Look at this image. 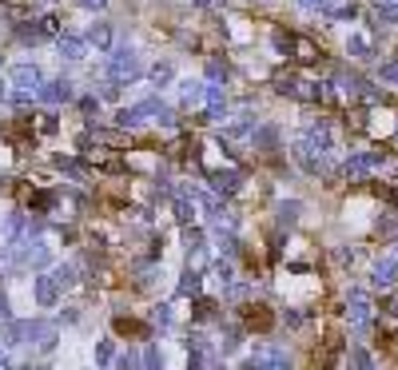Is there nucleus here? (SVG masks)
I'll use <instances>...</instances> for the list:
<instances>
[{
    "mask_svg": "<svg viewBox=\"0 0 398 370\" xmlns=\"http://www.w3.org/2000/svg\"><path fill=\"white\" fill-rule=\"evenodd\" d=\"M386 163V151H350L347 163H343V175H347V184H366L371 172H378Z\"/></svg>",
    "mask_w": 398,
    "mask_h": 370,
    "instance_id": "obj_1",
    "label": "nucleus"
},
{
    "mask_svg": "<svg viewBox=\"0 0 398 370\" xmlns=\"http://www.w3.org/2000/svg\"><path fill=\"white\" fill-rule=\"evenodd\" d=\"M139 72H144V64L128 44L108 56V80H116V84H132V80H139Z\"/></svg>",
    "mask_w": 398,
    "mask_h": 370,
    "instance_id": "obj_2",
    "label": "nucleus"
},
{
    "mask_svg": "<svg viewBox=\"0 0 398 370\" xmlns=\"http://www.w3.org/2000/svg\"><path fill=\"white\" fill-rule=\"evenodd\" d=\"M347 319L355 331H366L374 322V299L371 291H362V287H350V295H347Z\"/></svg>",
    "mask_w": 398,
    "mask_h": 370,
    "instance_id": "obj_3",
    "label": "nucleus"
},
{
    "mask_svg": "<svg viewBox=\"0 0 398 370\" xmlns=\"http://www.w3.org/2000/svg\"><path fill=\"white\" fill-rule=\"evenodd\" d=\"M243 366H267V370H283V366H291V355H287L283 346H275V343H263V346H255V355L251 358H243Z\"/></svg>",
    "mask_w": 398,
    "mask_h": 370,
    "instance_id": "obj_4",
    "label": "nucleus"
},
{
    "mask_svg": "<svg viewBox=\"0 0 398 370\" xmlns=\"http://www.w3.org/2000/svg\"><path fill=\"white\" fill-rule=\"evenodd\" d=\"M394 283H398V251H394V255L374 259V267H371V287H374V291H390Z\"/></svg>",
    "mask_w": 398,
    "mask_h": 370,
    "instance_id": "obj_5",
    "label": "nucleus"
},
{
    "mask_svg": "<svg viewBox=\"0 0 398 370\" xmlns=\"http://www.w3.org/2000/svg\"><path fill=\"white\" fill-rule=\"evenodd\" d=\"M13 247H20V251H16V263H20V267H44V263H52V247L48 243H32V239H28V243H13Z\"/></svg>",
    "mask_w": 398,
    "mask_h": 370,
    "instance_id": "obj_6",
    "label": "nucleus"
},
{
    "mask_svg": "<svg viewBox=\"0 0 398 370\" xmlns=\"http://www.w3.org/2000/svg\"><path fill=\"white\" fill-rule=\"evenodd\" d=\"M160 108H163L160 100H144V104H136V108H124V111H120V116H116V123L128 132V128H139L148 116L156 120V111H160Z\"/></svg>",
    "mask_w": 398,
    "mask_h": 370,
    "instance_id": "obj_7",
    "label": "nucleus"
},
{
    "mask_svg": "<svg viewBox=\"0 0 398 370\" xmlns=\"http://www.w3.org/2000/svg\"><path fill=\"white\" fill-rule=\"evenodd\" d=\"M56 322H44V319H32L28 322V346H36V350H52L56 346Z\"/></svg>",
    "mask_w": 398,
    "mask_h": 370,
    "instance_id": "obj_8",
    "label": "nucleus"
},
{
    "mask_svg": "<svg viewBox=\"0 0 398 370\" xmlns=\"http://www.w3.org/2000/svg\"><path fill=\"white\" fill-rule=\"evenodd\" d=\"M32 295H36L40 307H56V299H60L56 275H36V279H32Z\"/></svg>",
    "mask_w": 398,
    "mask_h": 370,
    "instance_id": "obj_9",
    "label": "nucleus"
},
{
    "mask_svg": "<svg viewBox=\"0 0 398 370\" xmlns=\"http://www.w3.org/2000/svg\"><path fill=\"white\" fill-rule=\"evenodd\" d=\"M40 100H44V104H68V100L76 96L72 92V80H48V84H40V92H36Z\"/></svg>",
    "mask_w": 398,
    "mask_h": 370,
    "instance_id": "obj_10",
    "label": "nucleus"
},
{
    "mask_svg": "<svg viewBox=\"0 0 398 370\" xmlns=\"http://www.w3.org/2000/svg\"><path fill=\"white\" fill-rule=\"evenodd\" d=\"M56 48H60L64 60H84L92 44H88V36H72V32H60V36H56Z\"/></svg>",
    "mask_w": 398,
    "mask_h": 370,
    "instance_id": "obj_11",
    "label": "nucleus"
},
{
    "mask_svg": "<svg viewBox=\"0 0 398 370\" xmlns=\"http://www.w3.org/2000/svg\"><path fill=\"white\" fill-rule=\"evenodd\" d=\"M8 80H13L16 88H25V92H40V84H44V80H40V68H36V64H16Z\"/></svg>",
    "mask_w": 398,
    "mask_h": 370,
    "instance_id": "obj_12",
    "label": "nucleus"
},
{
    "mask_svg": "<svg viewBox=\"0 0 398 370\" xmlns=\"http://www.w3.org/2000/svg\"><path fill=\"white\" fill-rule=\"evenodd\" d=\"M371 16H374V28H394L398 25V0H374Z\"/></svg>",
    "mask_w": 398,
    "mask_h": 370,
    "instance_id": "obj_13",
    "label": "nucleus"
},
{
    "mask_svg": "<svg viewBox=\"0 0 398 370\" xmlns=\"http://www.w3.org/2000/svg\"><path fill=\"white\" fill-rule=\"evenodd\" d=\"M212 187L219 191V196H235L239 187H243V175H239L235 167H227V172H215V175H212Z\"/></svg>",
    "mask_w": 398,
    "mask_h": 370,
    "instance_id": "obj_14",
    "label": "nucleus"
},
{
    "mask_svg": "<svg viewBox=\"0 0 398 370\" xmlns=\"http://www.w3.org/2000/svg\"><path fill=\"white\" fill-rule=\"evenodd\" d=\"M347 52L355 60H374V40L366 32H350L347 36Z\"/></svg>",
    "mask_w": 398,
    "mask_h": 370,
    "instance_id": "obj_15",
    "label": "nucleus"
},
{
    "mask_svg": "<svg viewBox=\"0 0 398 370\" xmlns=\"http://www.w3.org/2000/svg\"><path fill=\"white\" fill-rule=\"evenodd\" d=\"M84 36H88V44H92L96 52H112V25H104V20H96V25L88 28Z\"/></svg>",
    "mask_w": 398,
    "mask_h": 370,
    "instance_id": "obj_16",
    "label": "nucleus"
},
{
    "mask_svg": "<svg viewBox=\"0 0 398 370\" xmlns=\"http://www.w3.org/2000/svg\"><path fill=\"white\" fill-rule=\"evenodd\" d=\"M243 322H247V327H255V331H271L275 315L267 307H259V303H251V307H243Z\"/></svg>",
    "mask_w": 398,
    "mask_h": 370,
    "instance_id": "obj_17",
    "label": "nucleus"
},
{
    "mask_svg": "<svg viewBox=\"0 0 398 370\" xmlns=\"http://www.w3.org/2000/svg\"><path fill=\"white\" fill-rule=\"evenodd\" d=\"M298 215H303V203H298V199H283V203L275 207V219H279V227H295Z\"/></svg>",
    "mask_w": 398,
    "mask_h": 370,
    "instance_id": "obj_18",
    "label": "nucleus"
},
{
    "mask_svg": "<svg viewBox=\"0 0 398 370\" xmlns=\"http://www.w3.org/2000/svg\"><path fill=\"white\" fill-rule=\"evenodd\" d=\"M319 13H323L327 20H350V16H355V4H350V0H323Z\"/></svg>",
    "mask_w": 398,
    "mask_h": 370,
    "instance_id": "obj_19",
    "label": "nucleus"
},
{
    "mask_svg": "<svg viewBox=\"0 0 398 370\" xmlns=\"http://www.w3.org/2000/svg\"><path fill=\"white\" fill-rule=\"evenodd\" d=\"M255 128H259V120H255V116H239V120H231L224 128V136L227 139H243V136H251Z\"/></svg>",
    "mask_w": 398,
    "mask_h": 370,
    "instance_id": "obj_20",
    "label": "nucleus"
},
{
    "mask_svg": "<svg viewBox=\"0 0 398 370\" xmlns=\"http://www.w3.org/2000/svg\"><path fill=\"white\" fill-rule=\"evenodd\" d=\"M323 56V48L315 44V40H307V36H295V60L298 64H315Z\"/></svg>",
    "mask_w": 398,
    "mask_h": 370,
    "instance_id": "obj_21",
    "label": "nucleus"
},
{
    "mask_svg": "<svg viewBox=\"0 0 398 370\" xmlns=\"http://www.w3.org/2000/svg\"><path fill=\"white\" fill-rule=\"evenodd\" d=\"M271 44L279 56H287V60H295V32H283V28H275L271 32Z\"/></svg>",
    "mask_w": 398,
    "mask_h": 370,
    "instance_id": "obj_22",
    "label": "nucleus"
},
{
    "mask_svg": "<svg viewBox=\"0 0 398 370\" xmlns=\"http://www.w3.org/2000/svg\"><path fill=\"white\" fill-rule=\"evenodd\" d=\"M179 96H184V104H199V100H207V84L203 80H184Z\"/></svg>",
    "mask_w": 398,
    "mask_h": 370,
    "instance_id": "obj_23",
    "label": "nucleus"
},
{
    "mask_svg": "<svg viewBox=\"0 0 398 370\" xmlns=\"http://www.w3.org/2000/svg\"><path fill=\"white\" fill-rule=\"evenodd\" d=\"M251 144L259 151H271L275 144H279V132H275V128H255V132H251Z\"/></svg>",
    "mask_w": 398,
    "mask_h": 370,
    "instance_id": "obj_24",
    "label": "nucleus"
},
{
    "mask_svg": "<svg viewBox=\"0 0 398 370\" xmlns=\"http://www.w3.org/2000/svg\"><path fill=\"white\" fill-rule=\"evenodd\" d=\"M4 343H8V346L28 343V322H16V319H8V322H4Z\"/></svg>",
    "mask_w": 398,
    "mask_h": 370,
    "instance_id": "obj_25",
    "label": "nucleus"
},
{
    "mask_svg": "<svg viewBox=\"0 0 398 370\" xmlns=\"http://www.w3.org/2000/svg\"><path fill=\"white\" fill-rule=\"evenodd\" d=\"M347 366L371 370V366H378V358H374V355H366V350H362V346H350V350H347Z\"/></svg>",
    "mask_w": 398,
    "mask_h": 370,
    "instance_id": "obj_26",
    "label": "nucleus"
},
{
    "mask_svg": "<svg viewBox=\"0 0 398 370\" xmlns=\"http://www.w3.org/2000/svg\"><path fill=\"white\" fill-rule=\"evenodd\" d=\"M239 334H243V331H239L235 322H227L224 331H219V350H224V355H231V350L239 346Z\"/></svg>",
    "mask_w": 398,
    "mask_h": 370,
    "instance_id": "obj_27",
    "label": "nucleus"
},
{
    "mask_svg": "<svg viewBox=\"0 0 398 370\" xmlns=\"http://www.w3.org/2000/svg\"><path fill=\"white\" fill-rule=\"evenodd\" d=\"M175 219H179V223L195 219V203H187V191H179V199H175Z\"/></svg>",
    "mask_w": 398,
    "mask_h": 370,
    "instance_id": "obj_28",
    "label": "nucleus"
},
{
    "mask_svg": "<svg viewBox=\"0 0 398 370\" xmlns=\"http://www.w3.org/2000/svg\"><path fill=\"white\" fill-rule=\"evenodd\" d=\"M96 362H100V366L116 362V343H112V338H100V343H96Z\"/></svg>",
    "mask_w": 398,
    "mask_h": 370,
    "instance_id": "obj_29",
    "label": "nucleus"
},
{
    "mask_svg": "<svg viewBox=\"0 0 398 370\" xmlns=\"http://www.w3.org/2000/svg\"><path fill=\"white\" fill-rule=\"evenodd\" d=\"M378 84H390V88H398V56H394V60H386L383 68H378Z\"/></svg>",
    "mask_w": 398,
    "mask_h": 370,
    "instance_id": "obj_30",
    "label": "nucleus"
},
{
    "mask_svg": "<svg viewBox=\"0 0 398 370\" xmlns=\"http://www.w3.org/2000/svg\"><path fill=\"white\" fill-rule=\"evenodd\" d=\"M151 327H160V331H167L172 327V307H151Z\"/></svg>",
    "mask_w": 398,
    "mask_h": 370,
    "instance_id": "obj_31",
    "label": "nucleus"
},
{
    "mask_svg": "<svg viewBox=\"0 0 398 370\" xmlns=\"http://www.w3.org/2000/svg\"><path fill=\"white\" fill-rule=\"evenodd\" d=\"M179 295H199V271L187 267V275L179 279Z\"/></svg>",
    "mask_w": 398,
    "mask_h": 370,
    "instance_id": "obj_32",
    "label": "nucleus"
},
{
    "mask_svg": "<svg viewBox=\"0 0 398 370\" xmlns=\"http://www.w3.org/2000/svg\"><path fill=\"white\" fill-rule=\"evenodd\" d=\"M56 167H60V172H68L76 184H84V167H80L76 160H64V156H60V160H56Z\"/></svg>",
    "mask_w": 398,
    "mask_h": 370,
    "instance_id": "obj_33",
    "label": "nucleus"
},
{
    "mask_svg": "<svg viewBox=\"0 0 398 370\" xmlns=\"http://www.w3.org/2000/svg\"><path fill=\"white\" fill-rule=\"evenodd\" d=\"M52 275H56V283H60V287H72L76 283V267H72V263H60Z\"/></svg>",
    "mask_w": 398,
    "mask_h": 370,
    "instance_id": "obj_34",
    "label": "nucleus"
},
{
    "mask_svg": "<svg viewBox=\"0 0 398 370\" xmlns=\"http://www.w3.org/2000/svg\"><path fill=\"white\" fill-rule=\"evenodd\" d=\"M191 315H195L199 322H207L215 315V303H212V299H195V310H191Z\"/></svg>",
    "mask_w": 398,
    "mask_h": 370,
    "instance_id": "obj_35",
    "label": "nucleus"
},
{
    "mask_svg": "<svg viewBox=\"0 0 398 370\" xmlns=\"http://www.w3.org/2000/svg\"><path fill=\"white\" fill-rule=\"evenodd\" d=\"M215 275H219V283H224V287L235 283V267H231V263H224V259L215 263Z\"/></svg>",
    "mask_w": 398,
    "mask_h": 370,
    "instance_id": "obj_36",
    "label": "nucleus"
},
{
    "mask_svg": "<svg viewBox=\"0 0 398 370\" xmlns=\"http://www.w3.org/2000/svg\"><path fill=\"white\" fill-rule=\"evenodd\" d=\"M207 80H215V84L227 80V64L224 60H207Z\"/></svg>",
    "mask_w": 398,
    "mask_h": 370,
    "instance_id": "obj_37",
    "label": "nucleus"
},
{
    "mask_svg": "<svg viewBox=\"0 0 398 370\" xmlns=\"http://www.w3.org/2000/svg\"><path fill=\"white\" fill-rule=\"evenodd\" d=\"M355 259H359V251H355V247H338V251H335V263H338V267H350Z\"/></svg>",
    "mask_w": 398,
    "mask_h": 370,
    "instance_id": "obj_38",
    "label": "nucleus"
},
{
    "mask_svg": "<svg viewBox=\"0 0 398 370\" xmlns=\"http://www.w3.org/2000/svg\"><path fill=\"white\" fill-rule=\"evenodd\" d=\"M283 322L291 331H298V327H307V315H303V310H283Z\"/></svg>",
    "mask_w": 398,
    "mask_h": 370,
    "instance_id": "obj_39",
    "label": "nucleus"
},
{
    "mask_svg": "<svg viewBox=\"0 0 398 370\" xmlns=\"http://www.w3.org/2000/svg\"><path fill=\"white\" fill-rule=\"evenodd\" d=\"M151 80H156V84H167V80H172V64H156V68H151Z\"/></svg>",
    "mask_w": 398,
    "mask_h": 370,
    "instance_id": "obj_40",
    "label": "nucleus"
},
{
    "mask_svg": "<svg viewBox=\"0 0 398 370\" xmlns=\"http://www.w3.org/2000/svg\"><path fill=\"white\" fill-rule=\"evenodd\" d=\"M116 331H120V334H144V327L132 322V319H116Z\"/></svg>",
    "mask_w": 398,
    "mask_h": 370,
    "instance_id": "obj_41",
    "label": "nucleus"
},
{
    "mask_svg": "<svg viewBox=\"0 0 398 370\" xmlns=\"http://www.w3.org/2000/svg\"><path fill=\"white\" fill-rule=\"evenodd\" d=\"M52 132H56V116H40V136H52Z\"/></svg>",
    "mask_w": 398,
    "mask_h": 370,
    "instance_id": "obj_42",
    "label": "nucleus"
},
{
    "mask_svg": "<svg viewBox=\"0 0 398 370\" xmlns=\"http://www.w3.org/2000/svg\"><path fill=\"white\" fill-rule=\"evenodd\" d=\"M25 4H28V13H48L56 0H25Z\"/></svg>",
    "mask_w": 398,
    "mask_h": 370,
    "instance_id": "obj_43",
    "label": "nucleus"
},
{
    "mask_svg": "<svg viewBox=\"0 0 398 370\" xmlns=\"http://www.w3.org/2000/svg\"><path fill=\"white\" fill-rule=\"evenodd\" d=\"M144 366H163V355L156 346H148V355H144Z\"/></svg>",
    "mask_w": 398,
    "mask_h": 370,
    "instance_id": "obj_44",
    "label": "nucleus"
},
{
    "mask_svg": "<svg viewBox=\"0 0 398 370\" xmlns=\"http://www.w3.org/2000/svg\"><path fill=\"white\" fill-rule=\"evenodd\" d=\"M116 366H120V370H128V366H139V358L132 355V350H124V355L116 358Z\"/></svg>",
    "mask_w": 398,
    "mask_h": 370,
    "instance_id": "obj_45",
    "label": "nucleus"
},
{
    "mask_svg": "<svg viewBox=\"0 0 398 370\" xmlns=\"http://www.w3.org/2000/svg\"><path fill=\"white\" fill-rule=\"evenodd\" d=\"M219 247H224V251H227V255H235V235H224V231H219Z\"/></svg>",
    "mask_w": 398,
    "mask_h": 370,
    "instance_id": "obj_46",
    "label": "nucleus"
},
{
    "mask_svg": "<svg viewBox=\"0 0 398 370\" xmlns=\"http://www.w3.org/2000/svg\"><path fill=\"white\" fill-rule=\"evenodd\" d=\"M80 108H84V116H92V111H100V100L96 96H84V100H80Z\"/></svg>",
    "mask_w": 398,
    "mask_h": 370,
    "instance_id": "obj_47",
    "label": "nucleus"
},
{
    "mask_svg": "<svg viewBox=\"0 0 398 370\" xmlns=\"http://www.w3.org/2000/svg\"><path fill=\"white\" fill-rule=\"evenodd\" d=\"M195 8H227V0H191Z\"/></svg>",
    "mask_w": 398,
    "mask_h": 370,
    "instance_id": "obj_48",
    "label": "nucleus"
},
{
    "mask_svg": "<svg viewBox=\"0 0 398 370\" xmlns=\"http://www.w3.org/2000/svg\"><path fill=\"white\" fill-rule=\"evenodd\" d=\"M298 8H307V13H319V8H323V0H295Z\"/></svg>",
    "mask_w": 398,
    "mask_h": 370,
    "instance_id": "obj_49",
    "label": "nucleus"
},
{
    "mask_svg": "<svg viewBox=\"0 0 398 370\" xmlns=\"http://www.w3.org/2000/svg\"><path fill=\"white\" fill-rule=\"evenodd\" d=\"M0 319H4V322L13 319V307H8V299H4V291H0Z\"/></svg>",
    "mask_w": 398,
    "mask_h": 370,
    "instance_id": "obj_50",
    "label": "nucleus"
},
{
    "mask_svg": "<svg viewBox=\"0 0 398 370\" xmlns=\"http://www.w3.org/2000/svg\"><path fill=\"white\" fill-rule=\"evenodd\" d=\"M76 4H80V8H88V13H92V8H104L108 0H76Z\"/></svg>",
    "mask_w": 398,
    "mask_h": 370,
    "instance_id": "obj_51",
    "label": "nucleus"
},
{
    "mask_svg": "<svg viewBox=\"0 0 398 370\" xmlns=\"http://www.w3.org/2000/svg\"><path fill=\"white\" fill-rule=\"evenodd\" d=\"M4 100H8V84H4V80H0V104H4Z\"/></svg>",
    "mask_w": 398,
    "mask_h": 370,
    "instance_id": "obj_52",
    "label": "nucleus"
},
{
    "mask_svg": "<svg viewBox=\"0 0 398 370\" xmlns=\"http://www.w3.org/2000/svg\"><path fill=\"white\" fill-rule=\"evenodd\" d=\"M0 366H8V355H4V346H0Z\"/></svg>",
    "mask_w": 398,
    "mask_h": 370,
    "instance_id": "obj_53",
    "label": "nucleus"
},
{
    "mask_svg": "<svg viewBox=\"0 0 398 370\" xmlns=\"http://www.w3.org/2000/svg\"><path fill=\"white\" fill-rule=\"evenodd\" d=\"M394 151H398V120H394Z\"/></svg>",
    "mask_w": 398,
    "mask_h": 370,
    "instance_id": "obj_54",
    "label": "nucleus"
},
{
    "mask_svg": "<svg viewBox=\"0 0 398 370\" xmlns=\"http://www.w3.org/2000/svg\"><path fill=\"white\" fill-rule=\"evenodd\" d=\"M4 184H8V179H4V175H0V191H4Z\"/></svg>",
    "mask_w": 398,
    "mask_h": 370,
    "instance_id": "obj_55",
    "label": "nucleus"
},
{
    "mask_svg": "<svg viewBox=\"0 0 398 370\" xmlns=\"http://www.w3.org/2000/svg\"><path fill=\"white\" fill-rule=\"evenodd\" d=\"M394 243H398V231H394Z\"/></svg>",
    "mask_w": 398,
    "mask_h": 370,
    "instance_id": "obj_56",
    "label": "nucleus"
}]
</instances>
